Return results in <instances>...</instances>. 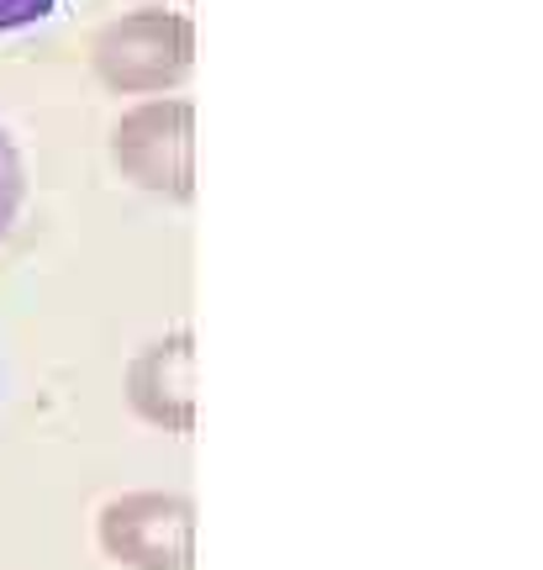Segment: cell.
<instances>
[{
  "mask_svg": "<svg viewBox=\"0 0 543 570\" xmlns=\"http://www.w3.org/2000/svg\"><path fill=\"white\" fill-rule=\"evenodd\" d=\"M59 11V0H0V32H17V27H38Z\"/></svg>",
  "mask_w": 543,
  "mask_h": 570,
  "instance_id": "obj_5",
  "label": "cell"
},
{
  "mask_svg": "<svg viewBox=\"0 0 543 570\" xmlns=\"http://www.w3.org/2000/svg\"><path fill=\"white\" fill-rule=\"evenodd\" d=\"M117 159L148 190H190V106H142L117 127Z\"/></svg>",
  "mask_w": 543,
  "mask_h": 570,
  "instance_id": "obj_3",
  "label": "cell"
},
{
  "mask_svg": "<svg viewBox=\"0 0 543 570\" xmlns=\"http://www.w3.org/2000/svg\"><path fill=\"white\" fill-rule=\"evenodd\" d=\"M21 190H27V180H21V154L11 148V138L0 132V238H6L11 223H17Z\"/></svg>",
  "mask_w": 543,
  "mask_h": 570,
  "instance_id": "obj_4",
  "label": "cell"
},
{
  "mask_svg": "<svg viewBox=\"0 0 543 570\" xmlns=\"http://www.w3.org/2000/svg\"><path fill=\"white\" fill-rule=\"evenodd\" d=\"M101 550L132 570H185L190 566V508L164 491L121 497L101 512Z\"/></svg>",
  "mask_w": 543,
  "mask_h": 570,
  "instance_id": "obj_1",
  "label": "cell"
},
{
  "mask_svg": "<svg viewBox=\"0 0 543 570\" xmlns=\"http://www.w3.org/2000/svg\"><path fill=\"white\" fill-rule=\"evenodd\" d=\"M96 63H101L106 85H117V90H159L190 69V27L180 17H159V11L132 17L101 38Z\"/></svg>",
  "mask_w": 543,
  "mask_h": 570,
  "instance_id": "obj_2",
  "label": "cell"
}]
</instances>
